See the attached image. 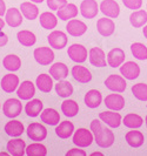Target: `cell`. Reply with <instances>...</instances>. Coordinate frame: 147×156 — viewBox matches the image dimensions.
Instances as JSON below:
<instances>
[{"instance_id": "obj_1", "label": "cell", "mask_w": 147, "mask_h": 156, "mask_svg": "<svg viewBox=\"0 0 147 156\" xmlns=\"http://www.w3.org/2000/svg\"><path fill=\"white\" fill-rule=\"evenodd\" d=\"M91 130L97 144L101 148H109L114 143V133L102 126L101 120H93L91 122Z\"/></svg>"}, {"instance_id": "obj_2", "label": "cell", "mask_w": 147, "mask_h": 156, "mask_svg": "<svg viewBox=\"0 0 147 156\" xmlns=\"http://www.w3.org/2000/svg\"><path fill=\"white\" fill-rule=\"evenodd\" d=\"M33 55H34L35 61L39 65H41V66H47V65L52 63L55 58L52 48L51 47H44V46L35 48L34 52H33Z\"/></svg>"}, {"instance_id": "obj_3", "label": "cell", "mask_w": 147, "mask_h": 156, "mask_svg": "<svg viewBox=\"0 0 147 156\" xmlns=\"http://www.w3.org/2000/svg\"><path fill=\"white\" fill-rule=\"evenodd\" d=\"M21 110H23V105L19 99H8L2 105V113L5 114V116L9 119L19 116Z\"/></svg>"}, {"instance_id": "obj_4", "label": "cell", "mask_w": 147, "mask_h": 156, "mask_svg": "<svg viewBox=\"0 0 147 156\" xmlns=\"http://www.w3.org/2000/svg\"><path fill=\"white\" fill-rule=\"evenodd\" d=\"M93 140L94 139H93L92 130L90 132L86 128H79L73 135V143L78 147H81V148L90 147L92 144Z\"/></svg>"}, {"instance_id": "obj_5", "label": "cell", "mask_w": 147, "mask_h": 156, "mask_svg": "<svg viewBox=\"0 0 147 156\" xmlns=\"http://www.w3.org/2000/svg\"><path fill=\"white\" fill-rule=\"evenodd\" d=\"M105 86L108 88L109 90L116 92V93H123L126 89V80L124 76L121 75H116V74H112L108 78L105 80Z\"/></svg>"}, {"instance_id": "obj_6", "label": "cell", "mask_w": 147, "mask_h": 156, "mask_svg": "<svg viewBox=\"0 0 147 156\" xmlns=\"http://www.w3.org/2000/svg\"><path fill=\"white\" fill-rule=\"evenodd\" d=\"M27 136L31 139L32 141H37V142H40V141H44L47 136V129L45 126H42L41 123H38V122H33L31 125L27 127Z\"/></svg>"}, {"instance_id": "obj_7", "label": "cell", "mask_w": 147, "mask_h": 156, "mask_svg": "<svg viewBox=\"0 0 147 156\" xmlns=\"http://www.w3.org/2000/svg\"><path fill=\"white\" fill-rule=\"evenodd\" d=\"M67 54L72 61L77 63H83L87 60V49L80 44H73L68 47Z\"/></svg>"}, {"instance_id": "obj_8", "label": "cell", "mask_w": 147, "mask_h": 156, "mask_svg": "<svg viewBox=\"0 0 147 156\" xmlns=\"http://www.w3.org/2000/svg\"><path fill=\"white\" fill-rule=\"evenodd\" d=\"M50 47L54 48V49H64L67 45V35L66 33L61 31H53L50 33V35L47 37Z\"/></svg>"}, {"instance_id": "obj_9", "label": "cell", "mask_w": 147, "mask_h": 156, "mask_svg": "<svg viewBox=\"0 0 147 156\" xmlns=\"http://www.w3.org/2000/svg\"><path fill=\"white\" fill-rule=\"evenodd\" d=\"M80 13L86 19H93L99 13V6L95 0H83L80 4Z\"/></svg>"}, {"instance_id": "obj_10", "label": "cell", "mask_w": 147, "mask_h": 156, "mask_svg": "<svg viewBox=\"0 0 147 156\" xmlns=\"http://www.w3.org/2000/svg\"><path fill=\"white\" fill-rule=\"evenodd\" d=\"M88 59L91 65L94 67H105L107 60H106V55L105 52L101 49L100 47H93L88 52Z\"/></svg>"}, {"instance_id": "obj_11", "label": "cell", "mask_w": 147, "mask_h": 156, "mask_svg": "<svg viewBox=\"0 0 147 156\" xmlns=\"http://www.w3.org/2000/svg\"><path fill=\"white\" fill-rule=\"evenodd\" d=\"M100 11L104 16L108 18H118L120 14V6L116 0H102Z\"/></svg>"}, {"instance_id": "obj_12", "label": "cell", "mask_w": 147, "mask_h": 156, "mask_svg": "<svg viewBox=\"0 0 147 156\" xmlns=\"http://www.w3.org/2000/svg\"><path fill=\"white\" fill-rule=\"evenodd\" d=\"M120 73L127 80H135L140 75V67L133 61H127L120 66Z\"/></svg>"}, {"instance_id": "obj_13", "label": "cell", "mask_w": 147, "mask_h": 156, "mask_svg": "<svg viewBox=\"0 0 147 156\" xmlns=\"http://www.w3.org/2000/svg\"><path fill=\"white\" fill-rule=\"evenodd\" d=\"M66 31L72 37H81L87 31V26L85 23L78 19H71L66 25Z\"/></svg>"}, {"instance_id": "obj_14", "label": "cell", "mask_w": 147, "mask_h": 156, "mask_svg": "<svg viewBox=\"0 0 147 156\" xmlns=\"http://www.w3.org/2000/svg\"><path fill=\"white\" fill-rule=\"evenodd\" d=\"M125 52L121 49V48H113L111 49L107 54V63L108 66L113 67V68H118L120 67L123 63L125 62Z\"/></svg>"}, {"instance_id": "obj_15", "label": "cell", "mask_w": 147, "mask_h": 156, "mask_svg": "<svg viewBox=\"0 0 147 156\" xmlns=\"http://www.w3.org/2000/svg\"><path fill=\"white\" fill-rule=\"evenodd\" d=\"M97 30L99 32V34L102 37H111L114 33L116 23H113L112 19H108V16L100 18L97 21Z\"/></svg>"}, {"instance_id": "obj_16", "label": "cell", "mask_w": 147, "mask_h": 156, "mask_svg": "<svg viewBox=\"0 0 147 156\" xmlns=\"http://www.w3.org/2000/svg\"><path fill=\"white\" fill-rule=\"evenodd\" d=\"M35 94V86L33 85L32 81H24L21 85H19L17 89V95L20 100H31Z\"/></svg>"}, {"instance_id": "obj_17", "label": "cell", "mask_w": 147, "mask_h": 156, "mask_svg": "<svg viewBox=\"0 0 147 156\" xmlns=\"http://www.w3.org/2000/svg\"><path fill=\"white\" fill-rule=\"evenodd\" d=\"M23 13L20 9H18L16 7H11L9 9L6 11V14H5V21L8 26L11 27H19L21 26L23 23Z\"/></svg>"}, {"instance_id": "obj_18", "label": "cell", "mask_w": 147, "mask_h": 156, "mask_svg": "<svg viewBox=\"0 0 147 156\" xmlns=\"http://www.w3.org/2000/svg\"><path fill=\"white\" fill-rule=\"evenodd\" d=\"M99 119L111 128H118L121 123V115L119 113H116V110L101 112L99 114Z\"/></svg>"}, {"instance_id": "obj_19", "label": "cell", "mask_w": 147, "mask_h": 156, "mask_svg": "<svg viewBox=\"0 0 147 156\" xmlns=\"http://www.w3.org/2000/svg\"><path fill=\"white\" fill-rule=\"evenodd\" d=\"M105 106L111 110H119L124 109L125 107V99L120 94H109L105 98Z\"/></svg>"}, {"instance_id": "obj_20", "label": "cell", "mask_w": 147, "mask_h": 156, "mask_svg": "<svg viewBox=\"0 0 147 156\" xmlns=\"http://www.w3.org/2000/svg\"><path fill=\"white\" fill-rule=\"evenodd\" d=\"M71 73H72V76L78 82H80V83H87V82H90L92 80L91 70L87 69L84 66H80V65L73 66Z\"/></svg>"}, {"instance_id": "obj_21", "label": "cell", "mask_w": 147, "mask_h": 156, "mask_svg": "<svg viewBox=\"0 0 147 156\" xmlns=\"http://www.w3.org/2000/svg\"><path fill=\"white\" fill-rule=\"evenodd\" d=\"M6 148H7L9 155L23 156L26 153V143L21 139H14V140L8 141Z\"/></svg>"}, {"instance_id": "obj_22", "label": "cell", "mask_w": 147, "mask_h": 156, "mask_svg": "<svg viewBox=\"0 0 147 156\" xmlns=\"http://www.w3.org/2000/svg\"><path fill=\"white\" fill-rule=\"evenodd\" d=\"M19 87V78L16 74H6L1 79V88L6 93H13Z\"/></svg>"}, {"instance_id": "obj_23", "label": "cell", "mask_w": 147, "mask_h": 156, "mask_svg": "<svg viewBox=\"0 0 147 156\" xmlns=\"http://www.w3.org/2000/svg\"><path fill=\"white\" fill-rule=\"evenodd\" d=\"M50 75L54 80H65L68 76V67L64 62H55L50 67Z\"/></svg>"}, {"instance_id": "obj_24", "label": "cell", "mask_w": 147, "mask_h": 156, "mask_svg": "<svg viewBox=\"0 0 147 156\" xmlns=\"http://www.w3.org/2000/svg\"><path fill=\"white\" fill-rule=\"evenodd\" d=\"M78 16V7L74 4H67L57 11V16L62 21H68Z\"/></svg>"}, {"instance_id": "obj_25", "label": "cell", "mask_w": 147, "mask_h": 156, "mask_svg": "<svg viewBox=\"0 0 147 156\" xmlns=\"http://www.w3.org/2000/svg\"><path fill=\"white\" fill-rule=\"evenodd\" d=\"M40 119L46 125L57 126L60 121V114L53 108H46L40 113Z\"/></svg>"}, {"instance_id": "obj_26", "label": "cell", "mask_w": 147, "mask_h": 156, "mask_svg": "<svg viewBox=\"0 0 147 156\" xmlns=\"http://www.w3.org/2000/svg\"><path fill=\"white\" fill-rule=\"evenodd\" d=\"M5 132L12 137H19L25 132L24 125L18 120H11L5 125Z\"/></svg>"}, {"instance_id": "obj_27", "label": "cell", "mask_w": 147, "mask_h": 156, "mask_svg": "<svg viewBox=\"0 0 147 156\" xmlns=\"http://www.w3.org/2000/svg\"><path fill=\"white\" fill-rule=\"evenodd\" d=\"M35 85H37L40 92L50 93L53 88V78L48 74L42 73V74L38 75V78L35 80Z\"/></svg>"}, {"instance_id": "obj_28", "label": "cell", "mask_w": 147, "mask_h": 156, "mask_svg": "<svg viewBox=\"0 0 147 156\" xmlns=\"http://www.w3.org/2000/svg\"><path fill=\"white\" fill-rule=\"evenodd\" d=\"M127 144L132 147V148H139L144 144L145 142V137H144V134L138 130H131L126 134L125 136Z\"/></svg>"}, {"instance_id": "obj_29", "label": "cell", "mask_w": 147, "mask_h": 156, "mask_svg": "<svg viewBox=\"0 0 147 156\" xmlns=\"http://www.w3.org/2000/svg\"><path fill=\"white\" fill-rule=\"evenodd\" d=\"M101 101H102V96L101 93L97 89H91L88 90L85 95V105L88 108H98L100 106Z\"/></svg>"}, {"instance_id": "obj_30", "label": "cell", "mask_w": 147, "mask_h": 156, "mask_svg": "<svg viewBox=\"0 0 147 156\" xmlns=\"http://www.w3.org/2000/svg\"><path fill=\"white\" fill-rule=\"evenodd\" d=\"M20 11L23 16L28 20H34L39 16V8L32 1H25L20 5Z\"/></svg>"}, {"instance_id": "obj_31", "label": "cell", "mask_w": 147, "mask_h": 156, "mask_svg": "<svg viewBox=\"0 0 147 156\" xmlns=\"http://www.w3.org/2000/svg\"><path fill=\"white\" fill-rule=\"evenodd\" d=\"M58 16L51 12H44L40 14V25L45 30H53L58 25Z\"/></svg>"}, {"instance_id": "obj_32", "label": "cell", "mask_w": 147, "mask_h": 156, "mask_svg": "<svg viewBox=\"0 0 147 156\" xmlns=\"http://www.w3.org/2000/svg\"><path fill=\"white\" fill-rule=\"evenodd\" d=\"M130 23L134 28H140L147 23V12L144 9H138L130 16Z\"/></svg>"}, {"instance_id": "obj_33", "label": "cell", "mask_w": 147, "mask_h": 156, "mask_svg": "<svg viewBox=\"0 0 147 156\" xmlns=\"http://www.w3.org/2000/svg\"><path fill=\"white\" fill-rule=\"evenodd\" d=\"M2 65L7 70L11 72H17L21 67V59L16 54H8L4 58Z\"/></svg>"}, {"instance_id": "obj_34", "label": "cell", "mask_w": 147, "mask_h": 156, "mask_svg": "<svg viewBox=\"0 0 147 156\" xmlns=\"http://www.w3.org/2000/svg\"><path fill=\"white\" fill-rule=\"evenodd\" d=\"M74 132V125L70 121H62L55 128V134L60 139H68Z\"/></svg>"}, {"instance_id": "obj_35", "label": "cell", "mask_w": 147, "mask_h": 156, "mask_svg": "<svg viewBox=\"0 0 147 156\" xmlns=\"http://www.w3.org/2000/svg\"><path fill=\"white\" fill-rule=\"evenodd\" d=\"M42 102L40 101L39 99H33L31 101H28L25 106V112L28 116L31 117H35L38 116L39 114L42 112Z\"/></svg>"}, {"instance_id": "obj_36", "label": "cell", "mask_w": 147, "mask_h": 156, "mask_svg": "<svg viewBox=\"0 0 147 156\" xmlns=\"http://www.w3.org/2000/svg\"><path fill=\"white\" fill-rule=\"evenodd\" d=\"M17 38H18V41H19L23 46H26V47H31L37 42V37H35V34L32 33L31 31H27V30H23V31L18 32Z\"/></svg>"}, {"instance_id": "obj_37", "label": "cell", "mask_w": 147, "mask_h": 156, "mask_svg": "<svg viewBox=\"0 0 147 156\" xmlns=\"http://www.w3.org/2000/svg\"><path fill=\"white\" fill-rule=\"evenodd\" d=\"M73 90H74L73 86L71 85V82L66 80H60L55 85V92L60 98H68L73 94Z\"/></svg>"}, {"instance_id": "obj_38", "label": "cell", "mask_w": 147, "mask_h": 156, "mask_svg": "<svg viewBox=\"0 0 147 156\" xmlns=\"http://www.w3.org/2000/svg\"><path fill=\"white\" fill-rule=\"evenodd\" d=\"M61 112L65 116L73 117L75 116L79 112V106L74 100H65L61 103Z\"/></svg>"}, {"instance_id": "obj_39", "label": "cell", "mask_w": 147, "mask_h": 156, "mask_svg": "<svg viewBox=\"0 0 147 156\" xmlns=\"http://www.w3.org/2000/svg\"><path fill=\"white\" fill-rule=\"evenodd\" d=\"M142 117L138 115V114H134V113H131V114H127L126 116L124 117L123 120V123H124L126 127L128 128H132V129H137V128H140L142 126Z\"/></svg>"}, {"instance_id": "obj_40", "label": "cell", "mask_w": 147, "mask_h": 156, "mask_svg": "<svg viewBox=\"0 0 147 156\" xmlns=\"http://www.w3.org/2000/svg\"><path fill=\"white\" fill-rule=\"evenodd\" d=\"M131 52L138 60H147V47L141 42H134L131 45Z\"/></svg>"}, {"instance_id": "obj_41", "label": "cell", "mask_w": 147, "mask_h": 156, "mask_svg": "<svg viewBox=\"0 0 147 156\" xmlns=\"http://www.w3.org/2000/svg\"><path fill=\"white\" fill-rule=\"evenodd\" d=\"M26 154L28 156H46L47 148L44 144L39 143V142L31 143V144L26 148Z\"/></svg>"}, {"instance_id": "obj_42", "label": "cell", "mask_w": 147, "mask_h": 156, "mask_svg": "<svg viewBox=\"0 0 147 156\" xmlns=\"http://www.w3.org/2000/svg\"><path fill=\"white\" fill-rule=\"evenodd\" d=\"M132 93L134 98L140 101H147V85L146 83H137L132 86Z\"/></svg>"}, {"instance_id": "obj_43", "label": "cell", "mask_w": 147, "mask_h": 156, "mask_svg": "<svg viewBox=\"0 0 147 156\" xmlns=\"http://www.w3.org/2000/svg\"><path fill=\"white\" fill-rule=\"evenodd\" d=\"M67 5V0H47V6L52 11H58Z\"/></svg>"}, {"instance_id": "obj_44", "label": "cell", "mask_w": 147, "mask_h": 156, "mask_svg": "<svg viewBox=\"0 0 147 156\" xmlns=\"http://www.w3.org/2000/svg\"><path fill=\"white\" fill-rule=\"evenodd\" d=\"M123 4L128 9H140L142 5V0H123Z\"/></svg>"}, {"instance_id": "obj_45", "label": "cell", "mask_w": 147, "mask_h": 156, "mask_svg": "<svg viewBox=\"0 0 147 156\" xmlns=\"http://www.w3.org/2000/svg\"><path fill=\"white\" fill-rule=\"evenodd\" d=\"M66 156H86V153L81 149H71L70 151L66 153Z\"/></svg>"}, {"instance_id": "obj_46", "label": "cell", "mask_w": 147, "mask_h": 156, "mask_svg": "<svg viewBox=\"0 0 147 156\" xmlns=\"http://www.w3.org/2000/svg\"><path fill=\"white\" fill-rule=\"evenodd\" d=\"M8 42V37L7 34H5L4 32H0V47L5 46L6 44Z\"/></svg>"}, {"instance_id": "obj_47", "label": "cell", "mask_w": 147, "mask_h": 156, "mask_svg": "<svg viewBox=\"0 0 147 156\" xmlns=\"http://www.w3.org/2000/svg\"><path fill=\"white\" fill-rule=\"evenodd\" d=\"M6 14V4L4 0H0V16Z\"/></svg>"}, {"instance_id": "obj_48", "label": "cell", "mask_w": 147, "mask_h": 156, "mask_svg": "<svg viewBox=\"0 0 147 156\" xmlns=\"http://www.w3.org/2000/svg\"><path fill=\"white\" fill-rule=\"evenodd\" d=\"M4 26H5V21L0 18V32L2 31V28H4Z\"/></svg>"}, {"instance_id": "obj_49", "label": "cell", "mask_w": 147, "mask_h": 156, "mask_svg": "<svg viewBox=\"0 0 147 156\" xmlns=\"http://www.w3.org/2000/svg\"><path fill=\"white\" fill-rule=\"evenodd\" d=\"M142 33H144V37H145V38L147 39V25L145 26V27H144V31H142Z\"/></svg>"}, {"instance_id": "obj_50", "label": "cell", "mask_w": 147, "mask_h": 156, "mask_svg": "<svg viewBox=\"0 0 147 156\" xmlns=\"http://www.w3.org/2000/svg\"><path fill=\"white\" fill-rule=\"evenodd\" d=\"M32 2H34V4H41L44 0H31Z\"/></svg>"}, {"instance_id": "obj_51", "label": "cell", "mask_w": 147, "mask_h": 156, "mask_svg": "<svg viewBox=\"0 0 147 156\" xmlns=\"http://www.w3.org/2000/svg\"><path fill=\"white\" fill-rule=\"evenodd\" d=\"M95 155L104 156V154H102V153H92V154H91V156H95Z\"/></svg>"}, {"instance_id": "obj_52", "label": "cell", "mask_w": 147, "mask_h": 156, "mask_svg": "<svg viewBox=\"0 0 147 156\" xmlns=\"http://www.w3.org/2000/svg\"><path fill=\"white\" fill-rule=\"evenodd\" d=\"M9 155V153H0V156H6Z\"/></svg>"}, {"instance_id": "obj_53", "label": "cell", "mask_w": 147, "mask_h": 156, "mask_svg": "<svg viewBox=\"0 0 147 156\" xmlns=\"http://www.w3.org/2000/svg\"><path fill=\"white\" fill-rule=\"evenodd\" d=\"M145 122H146V127H147V115H146V119H145Z\"/></svg>"}]
</instances>
